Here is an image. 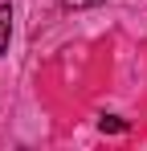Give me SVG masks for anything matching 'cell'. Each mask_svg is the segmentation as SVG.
I'll use <instances>...</instances> for the list:
<instances>
[{
	"instance_id": "cell-1",
	"label": "cell",
	"mask_w": 147,
	"mask_h": 151,
	"mask_svg": "<svg viewBox=\"0 0 147 151\" xmlns=\"http://www.w3.org/2000/svg\"><path fill=\"white\" fill-rule=\"evenodd\" d=\"M8 37H12V8L0 4V53H8Z\"/></svg>"
},
{
	"instance_id": "cell-2",
	"label": "cell",
	"mask_w": 147,
	"mask_h": 151,
	"mask_svg": "<svg viewBox=\"0 0 147 151\" xmlns=\"http://www.w3.org/2000/svg\"><path fill=\"white\" fill-rule=\"evenodd\" d=\"M127 119H119V114H102V119H98V131H102V135H122V131H127Z\"/></svg>"
},
{
	"instance_id": "cell-3",
	"label": "cell",
	"mask_w": 147,
	"mask_h": 151,
	"mask_svg": "<svg viewBox=\"0 0 147 151\" xmlns=\"http://www.w3.org/2000/svg\"><path fill=\"white\" fill-rule=\"evenodd\" d=\"M66 8H94V4H102V0H61Z\"/></svg>"
}]
</instances>
